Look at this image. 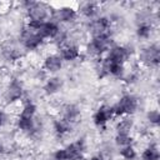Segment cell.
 <instances>
[{
  "label": "cell",
  "mask_w": 160,
  "mask_h": 160,
  "mask_svg": "<svg viewBox=\"0 0 160 160\" xmlns=\"http://www.w3.org/2000/svg\"><path fill=\"white\" fill-rule=\"evenodd\" d=\"M151 31H152V26L148 20H142V21L139 22L138 29H136V34H138L139 38L148 39L151 35Z\"/></svg>",
  "instance_id": "obj_20"
},
{
  "label": "cell",
  "mask_w": 160,
  "mask_h": 160,
  "mask_svg": "<svg viewBox=\"0 0 160 160\" xmlns=\"http://www.w3.org/2000/svg\"><path fill=\"white\" fill-rule=\"evenodd\" d=\"M35 114H36V106L32 102H26L22 106L19 115L25 116V118H35Z\"/></svg>",
  "instance_id": "obj_24"
},
{
  "label": "cell",
  "mask_w": 160,
  "mask_h": 160,
  "mask_svg": "<svg viewBox=\"0 0 160 160\" xmlns=\"http://www.w3.org/2000/svg\"><path fill=\"white\" fill-rule=\"evenodd\" d=\"M148 120H149L151 124L158 125L159 121H160V114H159V111H158V110H150V111L148 112Z\"/></svg>",
  "instance_id": "obj_26"
},
{
  "label": "cell",
  "mask_w": 160,
  "mask_h": 160,
  "mask_svg": "<svg viewBox=\"0 0 160 160\" xmlns=\"http://www.w3.org/2000/svg\"><path fill=\"white\" fill-rule=\"evenodd\" d=\"M62 68V59L59 54H51L44 60V69L48 72H58Z\"/></svg>",
  "instance_id": "obj_15"
},
{
  "label": "cell",
  "mask_w": 160,
  "mask_h": 160,
  "mask_svg": "<svg viewBox=\"0 0 160 160\" xmlns=\"http://www.w3.org/2000/svg\"><path fill=\"white\" fill-rule=\"evenodd\" d=\"M2 151H4V146H2V144L0 142V154H1Z\"/></svg>",
  "instance_id": "obj_30"
},
{
  "label": "cell",
  "mask_w": 160,
  "mask_h": 160,
  "mask_svg": "<svg viewBox=\"0 0 160 160\" xmlns=\"http://www.w3.org/2000/svg\"><path fill=\"white\" fill-rule=\"evenodd\" d=\"M132 129V121L129 118L122 116V119L116 125V134H130Z\"/></svg>",
  "instance_id": "obj_21"
},
{
  "label": "cell",
  "mask_w": 160,
  "mask_h": 160,
  "mask_svg": "<svg viewBox=\"0 0 160 160\" xmlns=\"http://www.w3.org/2000/svg\"><path fill=\"white\" fill-rule=\"evenodd\" d=\"M71 129H72V124H70L68 120H65L62 118H59L54 121V130L60 136L69 134L71 131Z\"/></svg>",
  "instance_id": "obj_17"
},
{
  "label": "cell",
  "mask_w": 160,
  "mask_h": 160,
  "mask_svg": "<svg viewBox=\"0 0 160 160\" xmlns=\"http://www.w3.org/2000/svg\"><path fill=\"white\" fill-rule=\"evenodd\" d=\"M112 46V39L110 35H101L94 36L86 46L88 54L91 56H101L104 52H108L109 49Z\"/></svg>",
  "instance_id": "obj_2"
},
{
  "label": "cell",
  "mask_w": 160,
  "mask_h": 160,
  "mask_svg": "<svg viewBox=\"0 0 160 160\" xmlns=\"http://www.w3.org/2000/svg\"><path fill=\"white\" fill-rule=\"evenodd\" d=\"M110 28H111V22L105 16L92 19L89 24V31L91 32L92 38L101 35H110Z\"/></svg>",
  "instance_id": "obj_5"
},
{
  "label": "cell",
  "mask_w": 160,
  "mask_h": 160,
  "mask_svg": "<svg viewBox=\"0 0 160 160\" xmlns=\"http://www.w3.org/2000/svg\"><path fill=\"white\" fill-rule=\"evenodd\" d=\"M90 160H105V158H104L102 154H98V155H94Z\"/></svg>",
  "instance_id": "obj_28"
},
{
  "label": "cell",
  "mask_w": 160,
  "mask_h": 160,
  "mask_svg": "<svg viewBox=\"0 0 160 160\" xmlns=\"http://www.w3.org/2000/svg\"><path fill=\"white\" fill-rule=\"evenodd\" d=\"M20 41L21 44L24 45L25 49L28 50H36L39 49L42 42H44V39L36 32V30L31 29L30 26H25L20 34Z\"/></svg>",
  "instance_id": "obj_4"
},
{
  "label": "cell",
  "mask_w": 160,
  "mask_h": 160,
  "mask_svg": "<svg viewBox=\"0 0 160 160\" xmlns=\"http://www.w3.org/2000/svg\"><path fill=\"white\" fill-rule=\"evenodd\" d=\"M115 116H129L134 114L138 109V99L130 94L124 95L119 99V101L112 106Z\"/></svg>",
  "instance_id": "obj_3"
},
{
  "label": "cell",
  "mask_w": 160,
  "mask_h": 160,
  "mask_svg": "<svg viewBox=\"0 0 160 160\" xmlns=\"http://www.w3.org/2000/svg\"><path fill=\"white\" fill-rule=\"evenodd\" d=\"M65 150H66L69 160L80 159V158H82L84 151H85V142H84V140H76V141L69 144L65 148Z\"/></svg>",
  "instance_id": "obj_13"
},
{
  "label": "cell",
  "mask_w": 160,
  "mask_h": 160,
  "mask_svg": "<svg viewBox=\"0 0 160 160\" xmlns=\"http://www.w3.org/2000/svg\"><path fill=\"white\" fill-rule=\"evenodd\" d=\"M60 112H61V118L65 119V120H68L70 124H75L80 119V116H81L79 108L76 105H74V104H66V105H64L61 108Z\"/></svg>",
  "instance_id": "obj_14"
},
{
  "label": "cell",
  "mask_w": 160,
  "mask_h": 160,
  "mask_svg": "<svg viewBox=\"0 0 160 160\" xmlns=\"http://www.w3.org/2000/svg\"><path fill=\"white\" fill-rule=\"evenodd\" d=\"M114 116H115L114 115V108L109 106V105H102L95 111V114L92 116V121L96 126L101 128V126H105L108 124V121L111 120Z\"/></svg>",
  "instance_id": "obj_10"
},
{
  "label": "cell",
  "mask_w": 160,
  "mask_h": 160,
  "mask_svg": "<svg viewBox=\"0 0 160 160\" xmlns=\"http://www.w3.org/2000/svg\"><path fill=\"white\" fill-rule=\"evenodd\" d=\"M54 160H69L65 148L64 149H59V150H56L54 152Z\"/></svg>",
  "instance_id": "obj_27"
},
{
  "label": "cell",
  "mask_w": 160,
  "mask_h": 160,
  "mask_svg": "<svg viewBox=\"0 0 160 160\" xmlns=\"http://www.w3.org/2000/svg\"><path fill=\"white\" fill-rule=\"evenodd\" d=\"M115 142L124 148V146H128V145H131L132 142V138L130 134H116V138H115Z\"/></svg>",
  "instance_id": "obj_25"
},
{
  "label": "cell",
  "mask_w": 160,
  "mask_h": 160,
  "mask_svg": "<svg viewBox=\"0 0 160 160\" xmlns=\"http://www.w3.org/2000/svg\"><path fill=\"white\" fill-rule=\"evenodd\" d=\"M140 61L148 66H158L160 61V49L158 45H150L141 50Z\"/></svg>",
  "instance_id": "obj_7"
},
{
  "label": "cell",
  "mask_w": 160,
  "mask_h": 160,
  "mask_svg": "<svg viewBox=\"0 0 160 160\" xmlns=\"http://www.w3.org/2000/svg\"><path fill=\"white\" fill-rule=\"evenodd\" d=\"M1 52H2L4 58L8 59V60H16V59H19V58L21 56V54H20V51H19V48H16V46H15L14 44H11V42L5 44V45L2 46Z\"/></svg>",
  "instance_id": "obj_18"
},
{
  "label": "cell",
  "mask_w": 160,
  "mask_h": 160,
  "mask_svg": "<svg viewBox=\"0 0 160 160\" xmlns=\"http://www.w3.org/2000/svg\"><path fill=\"white\" fill-rule=\"evenodd\" d=\"M22 96V85L19 80H11L5 90V94H4V98L8 102H15V101H19Z\"/></svg>",
  "instance_id": "obj_12"
},
{
  "label": "cell",
  "mask_w": 160,
  "mask_h": 160,
  "mask_svg": "<svg viewBox=\"0 0 160 160\" xmlns=\"http://www.w3.org/2000/svg\"><path fill=\"white\" fill-rule=\"evenodd\" d=\"M80 12H81L85 18L92 20V19L98 15V12H99V6H98L96 2H84V4L81 5Z\"/></svg>",
  "instance_id": "obj_19"
},
{
  "label": "cell",
  "mask_w": 160,
  "mask_h": 160,
  "mask_svg": "<svg viewBox=\"0 0 160 160\" xmlns=\"http://www.w3.org/2000/svg\"><path fill=\"white\" fill-rule=\"evenodd\" d=\"M35 30H36V32L44 40L45 39H54L55 40V38L59 35V32H60L61 29H60V26H59L58 22H55L52 20H48V21L40 24Z\"/></svg>",
  "instance_id": "obj_8"
},
{
  "label": "cell",
  "mask_w": 160,
  "mask_h": 160,
  "mask_svg": "<svg viewBox=\"0 0 160 160\" xmlns=\"http://www.w3.org/2000/svg\"><path fill=\"white\" fill-rule=\"evenodd\" d=\"M159 158H160V155H159V150H158L156 145L148 146L141 154L142 160H159Z\"/></svg>",
  "instance_id": "obj_22"
},
{
  "label": "cell",
  "mask_w": 160,
  "mask_h": 160,
  "mask_svg": "<svg viewBox=\"0 0 160 160\" xmlns=\"http://www.w3.org/2000/svg\"><path fill=\"white\" fill-rule=\"evenodd\" d=\"M60 50V56L62 59V61H74L80 56V49L76 44L66 41L65 44L59 46Z\"/></svg>",
  "instance_id": "obj_11"
},
{
  "label": "cell",
  "mask_w": 160,
  "mask_h": 160,
  "mask_svg": "<svg viewBox=\"0 0 160 160\" xmlns=\"http://www.w3.org/2000/svg\"><path fill=\"white\" fill-rule=\"evenodd\" d=\"M4 122H5V115H4V112L0 111V128L4 125Z\"/></svg>",
  "instance_id": "obj_29"
},
{
  "label": "cell",
  "mask_w": 160,
  "mask_h": 160,
  "mask_svg": "<svg viewBox=\"0 0 160 160\" xmlns=\"http://www.w3.org/2000/svg\"><path fill=\"white\" fill-rule=\"evenodd\" d=\"M25 10H26V15H28V26H30L31 29H36L40 24L50 20L51 18V9L49 8V5L44 4V2H35V1H28L24 2Z\"/></svg>",
  "instance_id": "obj_1"
},
{
  "label": "cell",
  "mask_w": 160,
  "mask_h": 160,
  "mask_svg": "<svg viewBox=\"0 0 160 160\" xmlns=\"http://www.w3.org/2000/svg\"><path fill=\"white\" fill-rule=\"evenodd\" d=\"M120 155L125 160H134L136 158V150L132 145H128L120 149Z\"/></svg>",
  "instance_id": "obj_23"
},
{
  "label": "cell",
  "mask_w": 160,
  "mask_h": 160,
  "mask_svg": "<svg viewBox=\"0 0 160 160\" xmlns=\"http://www.w3.org/2000/svg\"><path fill=\"white\" fill-rule=\"evenodd\" d=\"M62 84L64 82H62V79L61 78H59V76H51L45 82V86H44L45 92L48 95H54V94H56V92L60 91V89L62 88Z\"/></svg>",
  "instance_id": "obj_16"
},
{
  "label": "cell",
  "mask_w": 160,
  "mask_h": 160,
  "mask_svg": "<svg viewBox=\"0 0 160 160\" xmlns=\"http://www.w3.org/2000/svg\"><path fill=\"white\" fill-rule=\"evenodd\" d=\"M130 58V50L126 46H120V45H112L106 55V60L111 62H118V64H125L128 59Z\"/></svg>",
  "instance_id": "obj_6"
},
{
  "label": "cell",
  "mask_w": 160,
  "mask_h": 160,
  "mask_svg": "<svg viewBox=\"0 0 160 160\" xmlns=\"http://www.w3.org/2000/svg\"><path fill=\"white\" fill-rule=\"evenodd\" d=\"M76 16H78L76 10L69 6H62L56 10H52V14H51L52 21L58 24L59 22H72L76 19Z\"/></svg>",
  "instance_id": "obj_9"
}]
</instances>
